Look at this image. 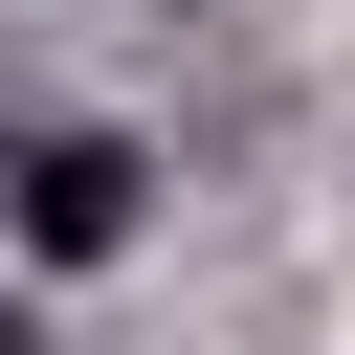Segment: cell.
<instances>
[{
    "mask_svg": "<svg viewBox=\"0 0 355 355\" xmlns=\"http://www.w3.org/2000/svg\"><path fill=\"white\" fill-rule=\"evenodd\" d=\"M133 222H155V155L133 133H44L22 155V266H111Z\"/></svg>",
    "mask_w": 355,
    "mask_h": 355,
    "instance_id": "6da1fadb",
    "label": "cell"
}]
</instances>
